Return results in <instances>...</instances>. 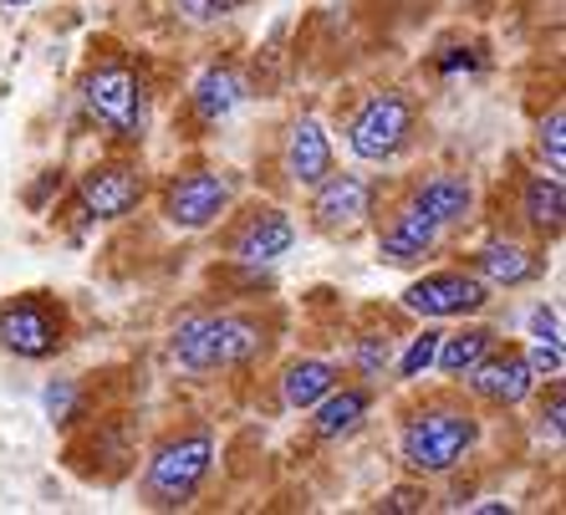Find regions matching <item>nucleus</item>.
I'll return each instance as SVG.
<instances>
[{
    "instance_id": "obj_13",
    "label": "nucleus",
    "mask_w": 566,
    "mask_h": 515,
    "mask_svg": "<svg viewBox=\"0 0 566 515\" xmlns=\"http://www.w3.org/2000/svg\"><path fill=\"white\" fill-rule=\"evenodd\" d=\"M286 174H291V185H322L332 174V144H327V128L316 118H296L286 133Z\"/></svg>"
},
{
    "instance_id": "obj_24",
    "label": "nucleus",
    "mask_w": 566,
    "mask_h": 515,
    "mask_svg": "<svg viewBox=\"0 0 566 515\" xmlns=\"http://www.w3.org/2000/svg\"><path fill=\"white\" fill-rule=\"evenodd\" d=\"M388 362H394V337H388V332H368V337L357 343V368L368 372V378H378Z\"/></svg>"
},
{
    "instance_id": "obj_15",
    "label": "nucleus",
    "mask_w": 566,
    "mask_h": 515,
    "mask_svg": "<svg viewBox=\"0 0 566 515\" xmlns=\"http://www.w3.org/2000/svg\"><path fill=\"white\" fill-rule=\"evenodd\" d=\"M413 210L429 220V225H460L464 214L474 210V189L464 174H434L429 185L413 189Z\"/></svg>"
},
{
    "instance_id": "obj_19",
    "label": "nucleus",
    "mask_w": 566,
    "mask_h": 515,
    "mask_svg": "<svg viewBox=\"0 0 566 515\" xmlns=\"http://www.w3.org/2000/svg\"><path fill=\"white\" fill-rule=\"evenodd\" d=\"M337 388V368H332L327 357H302V362H291L286 378H281V398H286L291 409H306L312 413L316 398H327Z\"/></svg>"
},
{
    "instance_id": "obj_26",
    "label": "nucleus",
    "mask_w": 566,
    "mask_h": 515,
    "mask_svg": "<svg viewBox=\"0 0 566 515\" xmlns=\"http://www.w3.org/2000/svg\"><path fill=\"white\" fill-rule=\"evenodd\" d=\"M521 357H526V368L536 372V383L541 378H562V343H531Z\"/></svg>"
},
{
    "instance_id": "obj_5",
    "label": "nucleus",
    "mask_w": 566,
    "mask_h": 515,
    "mask_svg": "<svg viewBox=\"0 0 566 515\" xmlns=\"http://www.w3.org/2000/svg\"><path fill=\"white\" fill-rule=\"evenodd\" d=\"M62 343H66V312L52 296L31 291V296H15V302L0 306V347L6 353L41 362V357L62 353Z\"/></svg>"
},
{
    "instance_id": "obj_21",
    "label": "nucleus",
    "mask_w": 566,
    "mask_h": 515,
    "mask_svg": "<svg viewBox=\"0 0 566 515\" xmlns=\"http://www.w3.org/2000/svg\"><path fill=\"white\" fill-rule=\"evenodd\" d=\"M521 214L531 220V230L541 235H562V214H566V189L556 174H536L526 185V199H521Z\"/></svg>"
},
{
    "instance_id": "obj_8",
    "label": "nucleus",
    "mask_w": 566,
    "mask_h": 515,
    "mask_svg": "<svg viewBox=\"0 0 566 515\" xmlns=\"http://www.w3.org/2000/svg\"><path fill=\"white\" fill-rule=\"evenodd\" d=\"M490 302V286L474 271H434V276L413 281L409 291H403V306H409L413 317H474L480 306Z\"/></svg>"
},
{
    "instance_id": "obj_14",
    "label": "nucleus",
    "mask_w": 566,
    "mask_h": 515,
    "mask_svg": "<svg viewBox=\"0 0 566 515\" xmlns=\"http://www.w3.org/2000/svg\"><path fill=\"white\" fill-rule=\"evenodd\" d=\"M541 271H546V261L536 251H526V245H515V240H485L474 251V276L485 286H526Z\"/></svg>"
},
{
    "instance_id": "obj_1",
    "label": "nucleus",
    "mask_w": 566,
    "mask_h": 515,
    "mask_svg": "<svg viewBox=\"0 0 566 515\" xmlns=\"http://www.w3.org/2000/svg\"><path fill=\"white\" fill-rule=\"evenodd\" d=\"M265 347V332L235 312H199L174 327V362L189 372H220L251 362Z\"/></svg>"
},
{
    "instance_id": "obj_17",
    "label": "nucleus",
    "mask_w": 566,
    "mask_h": 515,
    "mask_svg": "<svg viewBox=\"0 0 566 515\" xmlns=\"http://www.w3.org/2000/svg\"><path fill=\"white\" fill-rule=\"evenodd\" d=\"M189 103H195L199 123L230 118V113L245 103V77H240L235 66H224V62L205 66V72H199V82H195V93H189Z\"/></svg>"
},
{
    "instance_id": "obj_16",
    "label": "nucleus",
    "mask_w": 566,
    "mask_h": 515,
    "mask_svg": "<svg viewBox=\"0 0 566 515\" xmlns=\"http://www.w3.org/2000/svg\"><path fill=\"white\" fill-rule=\"evenodd\" d=\"M434 245H439V225H429L413 204L403 214H394V220L382 225V235H378V255H382V261H394V265L423 261Z\"/></svg>"
},
{
    "instance_id": "obj_4",
    "label": "nucleus",
    "mask_w": 566,
    "mask_h": 515,
    "mask_svg": "<svg viewBox=\"0 0 566 515\" xmlns=\"http://www.w3.org/2000/svg\"><path fill=\"white\" fill-rule=\"evenodd\" d=\"M82 97H87V113H93L113 138H123V144H138V138H144L148 97L128 62H103L93 77L82 82Z\"/></svg>"
},
{
    "instance_id": "obj_11",
    "label": "nucleus",
    "mask_w": 566,
    "mask_h": 515,
    "mask_svg": "<svg viewBox=\"0 0 566 515\" xmlns=\"http://www.w3.org/2000/svg\"><path fill=\"white\" fill-rule=\"evenodd\" d=\"M291 245H296V225L281 210H251L230 230V240H224L230 261H240V265H276Z\"/></svg>"
},
{
    "instance_id": "obj_12",
    "label": "nucleus",
    "mask_w": 566,
    "mask_h": 515,
    "mask_svg": "<svg viewBox=\"0 0 566 515\" xmlns=\"http://www.w3.org/2000/svg\"><path fill=\"white\" fill-rule=\"evenodd\" d=\"M464 378H470L474 398H485V403H495V409H515V403H526L531 388H536V372L526 368V357L521 353H495V347H490V353L480 357Z\"/></svg>"
},
{
    "instance_id": "obj_7",
    "label": "nucleus",
    "mask_w": 566,
    "mask_h": 515,
    "mask_svg": "<svg viewBox=\"0 0 566 515\" xmlns=\"http://www.w3.org/2000/svg\"><path fill=\"white\" fill-rule=\"evenodd\" d=\"M230 195H235V185L224 179V174L214 169H189L179 174V179H169V189H164V220H169L174 230H210L214 220H220L224 210H230Z\"/></svg>"
},
{
    "instance_id": "obj_10",
    "label": "nucleus",
    "mask_w": 566,
    "mask_h": 515,
    "mask_svg": "<svg viewBox=\"0 0 566 515\" xmlns=\"http://www.w3.org/2000/svg\"><path fill=\"white\" fill-rule=\"evenodd\" d=\"M138 199H144V174L128 164H97L77 185V214L93 225H107V220H123L128 210H138Z\"/></svg>"
},
{
    "instance_id": "obj_9",
    "label": "nucleus",
    "mask_w": 566,
    "mask_h": 515,
    "mask_svg": "<svg viewBox=\"0 0 566 515\" xmlns=\"http://www.w3.org/2000/svg\"><path fill=\"white\" fill-rule=\"evenodd\" d=\"M312 225L322 235H353L368 225L373 214V185L363 174H327L322 185H312Z\"/></svg>"
},
{
    "instance_id": "obj_25",
    "label": "nucleus",
    "mask_w": 566,
    "mask_h": 515,
    "mask_svg": "<svg viewBox=\"0 0 566 515\" xmlns=\"http://www.w3.org/2000/svg\"><path fill=\"white\" fill-rule=\"evenodd\" d=\"M245 0H174V11L195 21V27H210V21H224V15H235Z\"/></svg>"
},
{
    "instance_id": "obj_3",
    "label": "nucleus",
    "mask_w": 566,
    "mask_h": 515,
    "mask_svg": "<svg viewBox=\"0 0 566 515\" xmlns=\"http://www.w3.org/2000/svg\"><path fill=\"white\" fill-rule=\"evenodd\" d=\"M214 464V434L210 429H195V434H179L169 444H158L154 460L144 470V501L154 511H179L199 495V485L210 480Z\"/></svg>"
},
{
    "instance_id": "obj_6",
    "label": "nucleus",
    "mask_w": 566,
    "mask_h": 515,
    "mask_svg": "<svg viewBox=\"0 0 566 515\" xmlns=\"http://www.w3.org/2000/svg\"><path fill=\"white\" fill-rule=\"evenodd\" d=\"M413 138V103L403 93H378L363 103V113L353 118L347 128V148H353L357 159H394L398 148Z\"/></svg>"
},
{
    "instance_id": "obj_2",
    "label": "nucleus",
    "mask_w": 566,
    "mask_h": 515,
    "mask_svg": "<svg viewBox=\"0 0 566 515\" xmlns=\"http://www.w3.org/2000/svg\"><path fill=\"white\" fill-rule=\"evenodd\" d=\"M474 444H480V419L464 409H419L398 434V454L419 475H449Z\"/></svg>"
},
{
    "instance_id": "obj_22",
    "label": "nucleus",
    "mask_w": 566,
    "mask_h": 515,
    "mask_svg": "<svg viewBox=\"0 0 566 515\" xmlns=\"http://www.w3.org/2000/svg\"><path fill=\"white\" fill-rule=\"evenodd\" d=\"M536 148H541V159H546V169H552V174L566 169V107H552V113L541 118Z\"/></svg>"
},
{
    "instance_id": "obj_23",
    "label": "nucleus",
    "mask_w": 566,
    "mask_h": 515,
    "mask_svg": "<svg viewBox=\"0 0 566 515\" xmlns=\"http://www.w3.org/2000/svg\"><path fill=\"white\" fill-rule=\"evenodd\" d=\"M439 337H444V332H419V337L409 343V353L398 357V378H423V372L434 368Z\"/></svg>"
},
{
    "instance_id": "obj_30",
    "label": "nucleus",
    "mask_w": 566,
    "mask_h": 515,
    "mask_svg": "<svg viewBox=\"0 0 566 515\" xmlns=\"http://www.w3.org/2000/svg\"><path fill=\"white\" fill-rule=\"evenodd\" d=\"M531 337H536V343H562V322H556L552 306H536V312H531Z\"/></svg>"
},
{
    "instance_id": "obj_18",
    "label": "nucleus",
    "mask_w": 566,
    "mask_h": 515,
    "mask_svg": "<svg viewBox=\"0 0 566 515\" xmlns=\"http://www.w3.org/2000/svg\"><path fill=\"white\" fill-rule=\"evenodd\" d=\"M368 409H373L368 388H332L327 398H316V403H312L316 439H347V434H357V429H363V419H368Z\"/></svg>"
},
{
    "instance_id": "obj_27",
    "label": "nucleus",
    "mask_w": 566,
    "mask_h": 515,
    "mask_svg": "<svg viewBox=\"0 0 566 515\" xmlns=\"http://www.w3.org/2000/svg\"><path fill=\"white\" fill-rule=\"evenodd\" d=\"M423 505H429V490L423 485H394L382 495V511L388 515H419Z\"/></svg>"
},
{
    "instance_id": "obj_29",
    "label": "nucleus",
    "mask_w": 566,
    "mask_h": 515,
    "mask_svg": "<svg viewBox=\"0 0 566 515\" xmlns=\"http://www.w3.org/2000/svg\"><path fill=\"white\" fill-rule=\"evenodd\" d=\"M72 403H77V383H72V378L46 383V413H52V419H72Z\"/></svg>"
},
{
    "instance_id": "obj_20",
    "label": "nucleus",
    "mask_w": 566,
    "mask_h": 515,
    "mask_svg": "<svg viewBox=\"0 0 566 515\" xmlns=\"http://www.w3.org/2000/svg\"><path fill=\"white\" fill-rule=\"evenodd\" d=\"M495 347V332L490 327H460V332H444L439 337V353H434V368L444 378H464V372L480 362V357Z\"/></svg>"
},
{
    "instance_id": "obj_31",
    "label": "nucleus",
    "mask_w": 566,
    "mask_h": 515,
    "mask_svg": "<svg viewBox=\"0 0 566 515\" xmlns=\"http://www.w3.org/2000/svg\"><path fill=\"white\" fill-rule=\"evenodd\" d=\"M27 6H31V0H0V11H6V15H15V11H27Z\"/></svg>"
},
{
    "instance_id": "obj_28",
    "label": "nucleus",
    "mask_w": 566,
    "mask_h": 515,
    "mask_svg": "<svg viewBox=\"0 0 566 515\" xmlns=\"http://www.w3.org/2000/svg\"><path fill=\"white\" fill-rule=\"evenodd\" d=\"M562 413H566V398H562V383L552 378V398L541 403V434L552 439V444H562Z\"/></svg>"
}]
</instances>
